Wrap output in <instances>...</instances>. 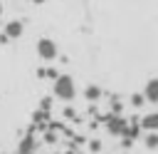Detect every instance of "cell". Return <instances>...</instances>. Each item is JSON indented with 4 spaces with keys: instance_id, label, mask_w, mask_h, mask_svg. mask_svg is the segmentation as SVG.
I'll list each match as a JSON object with an SVG mask.
<instances>
[{
    "instance_id": "277c9868",
    "label": "cell",
    "mask_w": 158,
    "mask_h": 154,
    "mask_svg": "<svg viewBox=\"0 0 158 154\" xmlns=\"http://www.w3.org/2000/svg\"><path fill=\"white\" fill-rule=\"evenodd\" d=\"M37 137L32 134V132H27L22 139H20V144H17V154H35L37 152Z\"/></svg>"
},
{
    "instance_id": "7a4b0ae2",
    "label": "cell",
    "mask_w": 158,
    "mask_h": 154,
    "mask_svg": "<svg viewBox=\"0 0 158 154\" xmlns=\"http://www.w3.org/2000/svg\"><path fill=\"white\" fill-rule=\"evenodd\" d=\"M37 55H40V60L52 62V60L59 57V47H57L54 40H49V37H40V40H37Z\"/></svg>"
},
{
    "instance_id": "7c38bea8",
    "label": "cell",
    "mask_w": 158,
    "mask_h": 154,
    "mask_svg": "<svg viewBox=\"0 0 158 154\" xmlns=\"http://www.w3.org/2000/svg\"><path fill=\"white\" fill-rule=\"evenodd\" d=\"M40 109H44V112H49V109H52V99H49V97H44V99L40 102Z\"/></svg>"
},
{
    "instance_id": "3957f363",
    "label": "cell",
    "mask_w": 158,
    "mask_h": 154,
    "mask_svg": "<svg viewBox=\"0 0 158 154\" xmlns=\"http://www.w3.org/2000/svg\"><path fill=\"white\" fill-rule=\"evenodd\" d=\"M128 119L126 117H121V114H109L106 117V132L111 134V137H126V132H128Z\"/></svg>"
},
{
    "instance_id": "9c48e42d",
    "label": "cell",
    "mask_w": 158,
    "mask_h": 154,
    "mask_svg": "<svg viewBox=\"0 0 158 154\" xmlns=\"http://www.w3.org/2000/svg\"><path fill=\"white\" fill-rule=\"evenodd\" d=\"M143 147H146V149H158V132H146Z\"/></svg>"
},
{
    "instance_id": "8fae6325",
    "label": "cell",
    "mask_w": 158,
    "mask_h": 154,
    "mask_svg": "<svg viewBox=\"0 0 158 154\" xmlns=\"http://www.w3.org/2000/svg\"><path fill=\"white\" fill-rule=\"evenodd\" d=\"M143 104H146V97H143V92H141V94H131V107L141 109Z\"/></svg>"
},
{
    "instance_id": "5bb4252c",
    "label": "cell",
    "mask_w": 158,
    "mask_h": 154,
    "mask_svg": "<svg viewBox=\"0 0 158 154\" xmlns=\"http://www.w3.org/2000/svg\"><path fill=\"white\" fill-rule=\"evenodd\" d=\"M89 147H91V152H99V149H101V144H99V142H96V139H94V142H91V144H89Z\"/></svg>"
},
{
    "instance_id": "5b68a950",
    "label": "cell",
    "mask_w": 158,
    "mask_h": 154,
    "mask_svg": "<svg viewBox=\"0 0 158 154\" xmlns=\"http://www.w3.org/2000/svg\"><path fill=\"white\" fill-rule=\"evenodd\" d=\"M22 32H25V25H22V20H10L7 25H5V37L7 40H17V37H22Z\"/></svg>"
},
{
    "instance_id": "9a60e30c",
    "label": "cell",
    "mask_w": 158,
    "mask_h": 154,
    "mask_svg": "<svg viewBox=\"0 0 158 154\" xmlns=\"http://www.w3.org/2000/svg\"><path fill=\"white\" fill-rule=\"evenodd\" d=\"M64 117H69V119H72V117H74V109H72V107H67V109H64Z\"/></svg>"
},
{
    "instance_id": "ba28073f",
    "label": "cell",
    "mask_w": 158,
    "mask_h": 154,
    "mask_svg": "<svg viewBox=\"0 0 158 154\" xmlns=\"http://www.w3.org/2000/svg\"><path fill=\"white\" fill-rule=\"evenodd\" d=\"M84 97H86V102H99L101 99V87L99 84H86Z\"/></svg>"
},
{
    "instance_id": "52a82bcc",
    "label": "cell",
    "mask_w": 158,
    "mask_h": 154,
    "mask_svg": "<svg viewBox=\"0 0 158 154\" xmlns=\"http://www.w3.org/2000/svg\"><path fill=\"white\" fill-rule=\"evenodd\" d=\"M138 122H141V129H143V132H158V109L143 114Z\"/></svg>"
},
{
    "instance_id": "e0dca14e",
    "label": "cell",
    "mask_w": 158,
    "mask_h": 154,
    "mask_svg": "<svg viewBox=\"0 0 158 154\" xmlns=\"http://www.w3.org/2000/svg\"><path fill=\"white\" fill-rule=\"evenodd\" d=\"M0 15H2V2H0Z\"/></svg>"
},
{
    "instance_id": "4fadbf2b",
    "label": "cell",
    "mask_w": 158,
    "mask_h": 154,
    "mask_svg": "<svg viewBox=\"0 0 158 154\" xmlns=\"http://www.w3.org/2000/svg\"><path fill=\"white\" fill-rule=\"evenodd\" d=\"M44 142H47V144L57 142V134H54V132H44Z\"/></svg>"
},
{
    "instance_id": "6da1fadb",
    "label": "cell",
    "mask_w": 158,
    "mask_h": 154,
    "mask_svg": "<svg viewBox=\"0 0 158 154\" xmlns=\"http://www.w3.org/2000/svg\"><path fill=\"white\" fill-rule=\"evenodd\" d=\"M52 94L62 102H72L77 97V84L72 79V75H59L54 82H52Z\"/></svg>"
},
{
    "instance_id": "8992f818",
    "label": "cell",
    "mask_w": 158,
    "mask_h": 154,
    "mask_svg": "<svg viewBox=\"0 0 158 154\" xmlns=\"http://www.w3.org/2000/svg\"><path fill=\"white\" fill-rule=\"evenodd\" d=\"M143 97H146V102L158 104V77H151V79L146 82V87H143Z\"/></svg>"
},
{
    "instance_id": "ac0fdd59",
    "label": "cell",
    "mask_w": 158,
    "mask_h": 154,
    "mask_svg": "<svg viewBox=\"0 0 158 154\" xmlns=\"http://www.w3.org/2000/svg\"><path fill=\"white\" fill-rule=\"evenodd\" d=\"M0 154H5V152H0Z\"/></svg>"
},
{
    "instance_id": "30bf717a",
    "label": "cell",
    "mask_w": 158,
    "mask_h": 154,
    "mask_svg": "<svg viewBox=\"0 0 158 154\" xmlns=\"http://www.w3.org/2000/svg\"><path fill=\"white\" fill-rule=\"evenodd\" d=\"M37 75H40V77H47V79H52V82H54V79L59 77V72H57V67H42V70L37 72Z\"/></svg>"
},
{
    "instance_id": "2e32d148",
    "label": "cell",
    "mask_w": 158,
    "mask_h": 154,
    "mask_svg": "<svg viewBox=\"0 0 158 154\" xmlns=\"http://www.w3.org/2000/svg\"><path fill=\"white\" fill-rule=\"evenodd\" d=\"M30 2H35V5H42V2H47V0H30Z\"/></svg>"
}]
</instances>
